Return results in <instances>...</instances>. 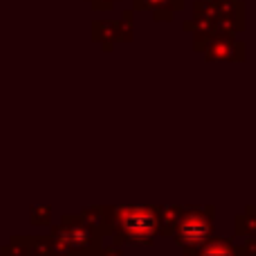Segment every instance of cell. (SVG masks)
I'll list each match as a JSON object with an SVG mask.
<instances>
[{
	"mask_svg": "<svg viewBox=\"0 0 256 256\" xmlns=\"http://www.w3.org/2000/svg\"><path fill=\"white\" fill-rule=\"evenodd\" d=\"M52 240L54 256H99L104 250V234L81 214L63 216L52 230Z\"/></svg>",
	"mask_w": 256,
	"mask_h": 256,
	"instance_id": "obj_1",
	"label": "cell"
},
{
	"mask_svg": "<svg viewBox=\"0 0 256 256\" xmlns=\"http://www.w3.org/2000/svg\"><path fill=\"white\" fill-rule=\"evenodd\" d=\"M158 234V207H112L110 236L115 245H153Z\"/></svg>",
	"mask_w": 256,
	"mask_h": 256,
	"instance_id": "obj_2",
	"label": "cell"
},
{
	"mask_svg": "<svg viewBox=\"0 0 256 256\" xmlns=\"http://www.w3.org/2000/svg\"><path fill=\"white\" fill-rule=\"evenodd\" d=\"M214 216H216V209L214 207H204V209L184 207L182 209V216L176 222V230H173L171 238L176 240L178 248H182V252L186 256H194L212 238Z\"/></svg>",
	"mask_w": 256,
	"mask_h": 256,
	"instance_id": "obj_3",
	"label": "cell"
},
{
	"mask_svg": "<svg viewBox=\"0 0 256 256\" xmlns=\"http://www.w3.org/2000/svg\"><path fill=\"white\" fill-rule=\"evenodd\" d=\"M196 50L207 61H245V45L230 34H196Z\"/></svg>",
	"mask_w": 256,
	"mask_h": 256,
	"instance_id": "obj_4",
	"label": "cell"
},
{
	"mask_svg": "<svg viewBox=\"0 0 256 256\" xmlns=\"http://www.w3.org/2000/svg\"><path fill=\"white\" fill-rule=\"evenodd\" d=\"M2 256H54L52 236H12L4 248H0Z\"/></svg>",
	"mask_w": 256,
	"mask_h": 256,
	"instance_id": "obj_5",
	"label": "cell"
},
{
	"mask_svg": "<svg viewBox=\"0 0 256 256\" xmlns=\"http://www.w3.org/2000/svg\"><path fill=\"white\" fill-rule=\"evenodd\" d=\"M122 20L110 22V20H97L92 27V36L97 43L104 45L106 52L112 50V43L117 40H130L132 38V12L122 14Z\"/></svg>",
	"mask_w": 256,
	"mask_h": 256,
	"instance_id": "obj_6",
	"label": "cell"
},
{
	"mask_svg": "<svg viewBox=\"0 0 256 256\" xmlns=\"http://www.w3.org/2000/svg\"><path fill=\"white\" fill-rule=\"evenodd\" d=\"M216 7V27L220 34L234 36L245 30V4L240 0H214Z\"/></svg>",
	"mask_w": 256,
	"mask_h": 256,
	"instance_id": "obj_7",
	"label": "cell"
},
{
	"mask_svg": "<svg viewBox=\"0 0 256 256\" xmlns=\"http://www.w3.org/2000/svg\"><path fill=\"white\" fill-rule=\"evenodd\" d=\"M184 0H132V9L135 12H144V9H150L155 12V20H171L173 14L180 12Z\"/></svg>",
	"mask_w": 256,
	"mask_h": 256,
	"instance_id": "obj_8",
	"label": "cell"
},
{
	"mask_svg": "<svg viewBox=\"0 0 256 256\" xmlns=\"http://www.w3.org/2000/svg\"><path fill=\"white\" fill-rule=\"evenodd\" d=\"M194 256H245L243 245H236L230 238H209Z\"/></svg>",
	"mask_w": 256,
	"mask_h": 256,
	"instance_id": "obj_9",
	"label": "cell"
},
{
	"mask_svg": "<svg viewBox=\"0 0 256 256\" xmlns=\"http://www.w3.org/2000/svg\"><path fill=\"white\" fill-rule=\"evenodd\" d=\"M81 216H84L86 220L94 227V230L102 232L104 238H106V236H110V225H112V209L110 207L84 209V212H81Z\"/></svg>",
	"mask_w": 256,
	"mask_h": 256,
	"instance_id": "obj_10",
	"label": "cell"
},
{
	"mask_svg": "<svg viewBox=\"0 0 256 256\" xmlns=\"http://www.w3.org/2000/svg\"><path fill=\"white\" fill-rule=\"evenodd\" d=\"M182 209L184 207H158V227L160 234L171 236L173 230H176V222L180 220Z\"/></svg>",
	"mask_w": 256,
	"mask_h": 256,
	"instance_id": "obj_11",
	"label": "cell"
},
{
	"mask_svg": "<svg viewBox=\"0 0 256 256\" xmlns=\"http://www.w3.org/2000/svg\"><path fill=\"white\" fill-rule=\"evenodd\" d=\"M236 234L238 236H256V209L248 207L240 216H236Z\"/></svg>",
	"mask_w": 256,
	"mask_h": 256,
	"instance_id": "obj_12",
	"label": "cell"
},
{
	"mask_svg": "<svg viewBox=\"0 0 256 256\" xmlns=\"http://www.w3.org/2000/svg\"><path fill=\"white\" fill-rule=\"evenodd\" d=\"M30 220L36 227H48L52 222V207H40V209H32L30 212Z\"/></svg>",
	"mask_w": 256,
	"mask_h": 256,
	"instance_id": "obj_13",
	"label": "cell"
},
{
	"mask_svg": "<svg viewBox=\"0 0 256 256\" xmlns=\"http://www.w3.org/2000/svg\"><path fill=\"white\" fill-rule=\"evenodd\" d=\"M99 256H128V254L120 248V245L112 243V245H104V250H102V254Z\"/></svg>",
	"mask_w": 256,
	"mask_h": 256,
	"instance_id": "obj_14",
	"label": "cell"
},
{
	"mask_svg": "<svg viewBox=\"0 0 256 256\" xmlns=\"http://www.w3.org/2000/svg\"><path fill=\"white\" fill-rule=\"evenodd\" d=\"M90 2H92V7L97 9V12H110L117 0H90Z\"/></svg>",
	"mask_w": 256,
	"mask_h": 256,
	"instance_id": "obj_15",
	"label": "cell"
},
{
	"mask_svg": "<svg viewBox=\"0 0 256 256\" xmlns=\"http://www.w3.org/2000/svg\"><path fill=\"white\" fill-rule=\"evenodd\" d=\"M245 256H256V236H248V240L243 243Z\"/></svg>",
	"mask_w": 256,
	"mask_h": 256,
	"instance_id": "obj_16",
	"label": "cell"
}]
</instances>
